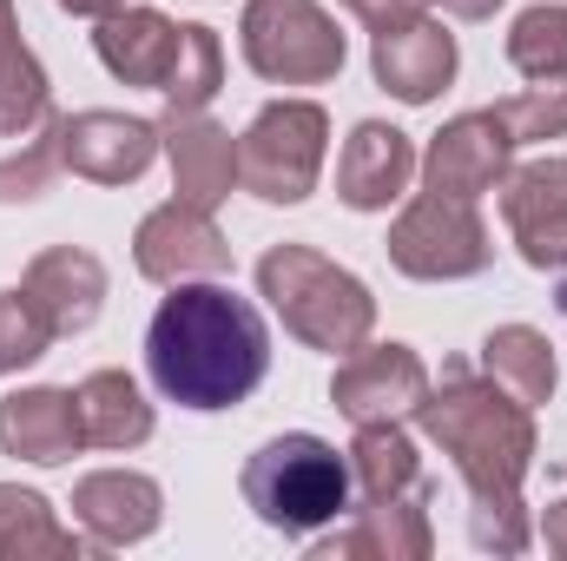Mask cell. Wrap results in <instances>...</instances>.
Wrapping results in <instances>:
<instances>
[{"label": "cell", "mask_w": 567, "mask_h": 561, "mask_svg": "<svg viewBox=\"0 0 567 561\" xmlns=\"http://www.w3.org/2000/svg\"><path fill=\"white\" fill-rule=\"evenodd\" d=\"M53 337H60V330H53V317L40 310V297H33L27 284H20V290H0V377L40 364Z\"/></svg>", "instance_id": "83f0119b"}, {"label": "cell", "mask_w": 567, "mask_h": 561, "mask_svg": "<svg viewBox=\"0 0 567 561\" xmlns=\"http://www.w3.org/2000/svg\"><path fill=\"white\" fill-rule=\"evenodd\" d=\"M442 7H449V13H462V20H488L502 0H442Z\"/></svg>", "instance_id": "e575fe53"}, {"label": "cell", "mask_w": 567, "mask_h": 561, "mask_svg": "<svg viewBox=\"0 0 567 561\" xmlns=\"http://www.w3.org/2000/svg\"><path fill=\"white\" fill-rule=\"evenodd\" d=\"M423 429L429 442H442V456H455L468 496H475V549L495 555H522L528 549V516H522V476L535 462V417L522 397H508L502 384H468L462 370L423 397Z\"/></svg>", "instance_id": "7a4b0ae2"}, {"label": "cell", "mask_w": 567, "mask_h": 561, "mask_svg": "<svg viewBox=\"0 0 567 561\" xmlns=\"http://www.w3.org/2000/svg\"><path fill=\"white\" fill-rule=\"evenodd\" d=\"M145 370L178 410H231L271 370V330L231 284H172L145 330Z\"/></svg>", "instance_id": "6da1fadb"}, {"label": "cell", "mask_w": 567, "mask_h": 561, "mask_svg": "<svg viewBox=\"0 0 567 561\" xmlns=\"http://www.w3.org/2000/svg\"><path fill=\"white\" fill-rule=\"evenodd\" d=\"M73 516L80 529L100 542V549H126V542H145L165 516V496L158 482L140 476V469H100L73 489Z\"/></svg>", "instance_id": "9a60e30c"}, {"label": "cell", "mask_w": 567, "mask_h": 561, "mask_svg": "<svg viewBox=\"0 0 567 561\" xmlns=\"http://www.w3.org/2000/svg\"><path fill=\"white\" fill-rule=\"evenodd\" d=\"M158 140H165L172 185H178V198H185V205L212 212V205H225V198H231V185H238V145H231L225 126H212L205 113H172Z\"/></svg>", "instance_id": "2e32d148"}, {"label": "cell", "mask_w": 567, "mask_h": 561, "mask_svg": "<svg viewBox=\"0 0 567 561\" xmlns=\"http://www.w3.org/2000/svg\"><path fill=\"white\" fill-rule=\"evenodd\" d=\"M502 218L535 272L567 278V159H535L502 178Z\"/></svg>", "instance_id": "8fae6325"}, {"label": "cell", "mask_w": 567, "mask_h": 561, "mask_svg": "<svg viewBox=\"0 0 567 561\" xmlns=\"http://www.w3.org/2000/svg\"><path fill=\"white\" fill-rule=\"evenodd\" d=\"M27 290L40 297V310L53 317V330L73 337V330H86V324L100 317V304H106V265H100L93 252H80V245H53V252H40V258L27 265Z\"/></svg>", "instance_id": "ffe728a7"}, {"label": "cell", "mask_w": 567, "mask_h": 561, "mask_svg": "<svg viewBox=\"0 0 567 561\" xmlns=\"http://www.w3.org/2000/svg\"><path fill=\"white\" fill-rule=\"evenodd\" d=\"M370 33H390V27H410V20H423L429 0H343Z\"/></svg>", "instance_id": "4dcf8cb0"}, {"label": "cell", "mask_w": 567, "mask_h": 561, "mask_svg": "<svg viewBox=\"0 0 567 561\" xmlns=\"http://www.w3.org/2000/svg\"><path fill=\"white\" fill-rule=\"evenodd\" d=\"M423 397L429 370L410 344H357L330 377V404L350 422H403L423 410Z\"/></svg>", "instance_id": "ba28073f"}, {"label": "cell", "mask_w": 567, "mask_h": 561, "mask_svg": "<svg viewBox=\"0 0 567 561\" xmlns=\"http://www.w3.org/2000/svg\"><path fill=\"white\" fill-rule=\"evenodd\" d=\"M435 549L429 536V489H410V496H377L363 502V522L350 536H330L317 542V555L337 561V555H377V561H423Z\"/></svg>", "instance_id": "d6986e66"}, {"label": "cell", "mask_w": 567, "mask_h": 561, "mask_svg": "<svg viewBox=\"0 0 567 561\" xmlns=\"http://www.w3.org/2000/svg\"><path fill=\"white\" fill-rule=\"evenodd\" d=\"M27 40H20V20H13V0H0V60L7 53H20Z\"/></svg>", "instance_id": "1f68e13d"}, {"label": "cell", "mask_w": 567, "mask_h": 561, "mask_svg": "<svg viewBox=\"0 0 567 561\" xmlns=\"http://www.w3.org/2000/svg\"><path fill=\"white\" fill-rule=\"evenodd\" d=\"M53 120V100H47V73H40V60L20 47V53H7L0 60V145L27 140V133H40Z\"/></svg>", "instance_id": "d4e9b609"}, {"label": "cell", "mask_w": 567, "mask_h": 561, "mask_svg": "<svg viewBox=\"0 0 567 561\" xmlns=\"http://www.w3.org/2000/svg\"><path fill=\"white\" fill-rule=\"evenodd\" d=\"M133 258L152 284H192V278H225L231 272V245L212 225V212L172 198L158 212H145L133 232Z\"/></svg>", "instance_id": "9c48e42d"}, {"label": "cell", "mask_w": 567, "mask_h": 561, "mask_svg": "<svg viewBox=\"0 0 567 561\" xmlns=\"http://www.w3.org/2000/svg\"><path fill=\"white\" fill-rule=\"evenodd\" d=\"M377 86L396 93L403 106H429L449 80H455V33H442V20H410V27H390L377 33Z\"/></svg>", "instance_id": "5bb4252c"}, {"label": "cell", "mask_w": 567, "mask_h": 561, "mask_svg": "<svg viewBox=\"0 0 567 561\" xmlns=\"http://www.w3.org/2000/svg\"><path fill=\"white\" fill-rule=\"evenodd\" d=\"M158 159V126L126 113H73L60 120V165L93 185H126Z\"/></svg>", "instance_id": "7c38bea8"}, {"label": "cell", "mask_w": 567, "mask_h": 561, "mask_svg": "<svg viewBox=\"0 0 567 561\" xmlns=\"http://www.w3.org/2000/svg\"><path fill=\"white\" fill-rule=\"evenodd\" d=\"M561 310H567V290H561Z\"/></svg>", "instance_id": "d590c367"}, {"label": "cell", "mask_w": 567, "mask_h": 561, "mask_svg": "<svg viewBox=\"0 0 567 561\" xmlns=\"http://www.w3.org/2000/svg\"><path fill=\"white\" fill-rule=\"evenodd\" d=\"M238 489H245V509L265 522V529H278V536H317L323 522H337L343 509H350V456H337L323 436H271L251 462H245V476H238Z\"/></svg>", "instance_id": "277c9868"}, {"label": "cell", "mask_w": 567, "mask_h": 561, "mask_svg": "<svg viewBox=\"0 0 567 561\" xmlns=\"http://www.w3.org/2000/svg\"><path fill=\"white\" fill-rule=\"evenodd\" d=\"M86 442L80 429V397L73 390H13L0 397V449L20 462H66Z\"/></svg>", "instance_id": "ac0fdd59"}, {"label": "cell", "mask_w": 567, "mask_h": 561, "mask_svg": "<svg viewBox=\"0 0 567 561\" xmlns=\"http://www.w3.org/2000/svg\"><path fill=\"white\" fill-rule=\"evenodd\" d=\"M238 40L251 73L278 86H323L343 73V33L317 0H245Z\"/></svg>", "instance_id": "5b68a950"}, {"label": "cell", "mask_w": 567, "mask_h": 561, "mask_svg": "<svg viewBox=\"0 0 567 561\" xmlns=\"http://www.w3.org/2000/svg\"><path fill=\"white\" fill-rule=\"evenodd\" d=\"M53 172H60V120L13 140V159H0V198H33V192H47Z\"/></svg>", "instance_id": "f546056e"}, {"label": "cell", "mask_w": 567, "mask_h": 561, "mask_svg": "<svg viewBox=\"0 0 567 561\" xmlns=\"http://www.w3.org/2000/svg\"><path fill=\"white\" fill-rule=\"evenodd\" d=\"M488 258H495V245H488V225H482L475 198L423 192L390 225V265L403 278H423V284L475 278V272H488Z\"/></svg>", "instance_id": "52a82bcc"}, {"label": "cell", "mask_w": 567, "mask_h": 561, "mask_svg": "<svg viewBox=\"0 0 567 561\" xmlns=\"http://www.w3.org/2000/svg\"><path fill=\"white\" fill-rule=\"evenodd\" d=\"M258 290L271 297V310L284 317V330L310 350H330V357H350L357 344H370V324H377V297L370 284L350 278L343 265H330L323 252L310 245H271L258 258Z\"/></svg>", "instance_id": "3957f363"}, {"label": "cell", "mask_w": 567, "mask_h": 561, "mask_svg": "<svg viewBox=\"0 0 567 561\" xmlns=\"http://www.w3.org/2000/svg\"><path fill=\"white\" fill-rule=\"evenodd\" d=\"M508 60L528 80H567V7H528L508 27Z\"/></svg>", "instance_id": "484cf974"}, {"label": "cell", "mask_w": 567, "mask_h": 561, "mask_svg": "<svg viewBox=\"0 0 567 561\" xmlns=\"http://www.w3.org/2000/svg\"><path fill=\"white\" fill-rule=\"evenodd\" d=\"M73 397H80V429L93 449H140L152 436V404L126 370H93Z\"/></svg>", "instance_id": "44dd1931"}, {"label": "cell", "mask_w": 567, "mask_h": 561, "mask_svg": "<svg viewBox=\"0 0 567 561\" xmlns=\"http://www.w3.org/2000/svg\"><path fill=\"white\" fill-rule=\"evenodd\" d=\"M508 159H515V133L502 126V113H462L449 120L423 152V178L429 192H449V198H482L508 178Z\"/></svg>", "instance_id": "30bf717a"}, {"label": "cell", "mask_w": 567, "mask_h": 561, "mask_svg": "<svg viewBox=\"0 0 567 561\" xmlns=\"http://www.w3.org/2000/svg\"><path fill=\"white\" fill-rule=\"evenodd\" d=\"M495 113H502V126L515 133V145L561 140V133H567V80H535L528 93L502 100Z\"/></svg>", "instance_id": "f1b7e54d"}, {"label": "cell", "mask_w": 567, "mask_h": 561, "mask_svg": "<svg viewBox=\"0 0 567 561\" xmlns=\"http://www.w3.org/2000/svg\"><path fill=\"white\" fill-rule=\"evenodd\" d=\"M482 370L488 384H502L508 397H522L528 410L555 397V344L535 324H502L482 337Z\"/></svg>", "instance_id": "7402d4cb"}, {"label": "cell", "mask_w": 567, "mask_h": 561, "mask_svg": "<svg viewBox=\"0 0 567 561\" xmlns=\"http://www.w3.org/2000/svg\"><path fill=\"white\" fill-rule=\"evenodd\" d=\"M218 86H225V53H218V33H212V27H185L178 60H172V80H165L172 113H205V100H212Z\"/></svg>", "instance_id": "4316f807"}, {"label": "cell", "mask_w": 567, "mask_h": 561, "mask_svg": "<svg viewBox=\"0 0 567 561\" xmlns=\"http://www.w3.org/2000/svg\"><path fill=\"white\" fill-rule=\"evenodd\" d=\"M66 13H93V20H106V13H120V7H133V0H60Z\"/></svg>", "instance_id": "836d02e7"}, {"label": "cell", "mask_w": 567, "mask_h": 561, "mask_svg": "<svg viewBox=\"0 0 567 561\" xmlns=\"http://www.w3.org/2000/svg\"><path fill=\"white\" fill-rule=\"evenodd\" d=\"M33 555H80V542L53 522L47 496L0 482V561H33Z\"/></svg>", "instance_id": "cb8c5ba5"}, {"label": "cell", "mask_w": 567, "mask_h": 561, "mask_svg": "<svg viewBox=\"0 0 567 561\" xmlns=\"http://www.w3.org/2000/svg\"><path fill=\"white\" fill-rule=\"evenodd\" d=\"M350 482L363 489V502H377V496H410V489H423V456H416V442H410L396 422H357Z\"/></svg>", "instance_id": "603a6c76"}, {"label": "cell", "mask_w": 567, "mask_h": 561, "mask_svg": "<svg viewBox=\"0 0 567 561\" xmlns=\"http://www.w3.org/2000/svg\"><path fill=\"white\" fill-rule=\"evenodd\" d=\"M323 145H330L323 106L317 100H278L238 140V185L258 192V198H271V205H297V198L317 192Z\"/></svg>", "instance_id": "8992f818"}, {"label": "cell", "mask_w": 567, "mask_h": 561, "mask_svg": "<svg viewBox=\"0 0 567 561\" xmlns=\"http://www.w3.org/2000/svg\"><path fill=\"white\" fill-rule=\"evenodd\" d=\"M542 536H548V549H555V555H567V502H555V509H548Z\"/></svg>", "instance_id": "d6a6232c"}, {"label": "cell", "mask_w": 567, "mask_h": 561, "mask_svg": "<svg viewBox=\"0 0 567 561\" xmlns=\"http://www.w3.org/2000/svg\"><path fill=\"white\" fill-rule=\"evenodd\" d=\"M410 178H416V145L383 120H363L337 159V198L350 212H390L410 192Z\"/></svg>", "instance_id": "4fadbf2b"}, {"label": "cell", "mask_w": 567, "mask_h": 561, "mask_svg": "<svg viewBox=\"0 0 567 561\" xmlns=\"http://www.w3.org/2000/svg\"><path fill=\"white\" fill-rule=\"evenodd\" d=\"M178 40H185V27H172V20L152 13V7H120V13H106L100 33H93V47H100V60H106L113 80H126V86H158V93H165V80H172Z\"/></svg>", "instance_id": "e0dca14e"}]
</instances>
